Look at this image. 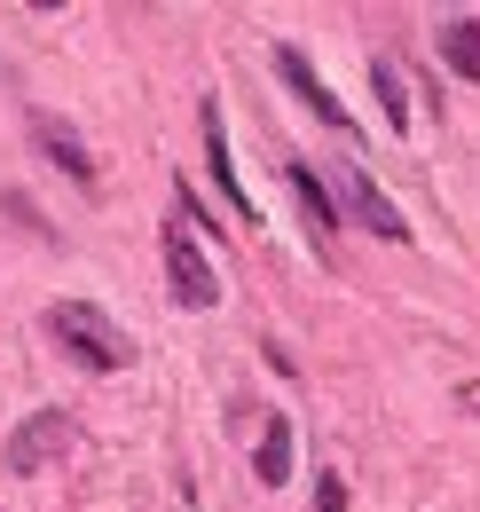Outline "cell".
I'll return each instance as SVG.
<instances>
[{
	"instance_id": "obj_1",
	"label": "cell",
	"mask_w": 480,
	"mask_h": 512,
	"mask_svg": "<svg viewBox=\"0 0 480 512\" xmlns=\"http://www.w3.org/2000/svg\"><path fill=\"white\" fill-rule=\"evenodd\" d=\"M48 339H56L71 363H87V371H126L134 363V339L103 308H87V300H56L48 308Z\"/></svg>"
},
{
	"instance_id": "obj_2",
	"label": "cell",
	"mask_w": 480,
	"mask_h": 512,
	"mask_svg": "<svg viewBox=\"0 0 480 512\" xmlns=\"http://www.w3.org/2000/svg\"><path fill=\"white\" fill-rule=\"evenodd\" d=\"M158 245H166V284H174L181 308H213L221 300V276H213V260L197 245V229H189V213H166V229H158Z\"/></svg>"
},
{
	"instance_id": "obj_3",
	"label": "cell",
	"mask_w": 480,
	"mask_h": 512,
	"mask_svg": "<svg viewBox=\"0 0 480 512\" xmlns=\"http://www.w3.org/2000/svg\"><path fill=\"white\" fill-rule=\"evenodd\" d=\"M71 449H79V426H71L63 410H32V418L8 434V473H24V481H32V473L63 465Z\"/></svg>"
},
{
	"instance_id": "obj_4",
	"label": "cell",
	"mask_w": 480,
	"mask_h": 512,
	"mask_svg": "<svg viewBox=\"0 0 480 512\" xmlns=\"http://www.w3.org/2000/svg\"><path fill=\"white\" fill-rule=\"evenodd\" d=\"M331 182H339V205L355 213V221H362V229H370V237H394V245L410 237V221L394 213V197L378 190V182H370L362 166H347V158H339V174H331Z\"/></svg>"
},
{
	"instance_id": "obj_5",
	"label": "cell",
	"mask_w": 480,
	"mask_h": 512,
	"mask_svg": "<svg viewBox=\"0 0 480 512\" xmlns=\"http://www.w3.org/2000/svg\"><path fill=\"white\" fill-rule=\"evenodd\" d=\"M32 142L56 158V166L71 174V182H79V190H95V150L79 142V127H71L63 111H32Z\"/></svg>"
},
{
	"instance_id": "obj_6",
	"label": "cell",
	"mask_w": 480,
	"mask_h": 512,
	"mask_svg": "<svg viewBox=\"0 0 480 512\" xmlns=\"http://www.w3.org/2000/svg\"><path fill=\"white\" fill-rule=\"evenodd\" d=\"M276 71H284V87H292V95H300V103H307V111H315V119H323L331 134H347V127H355V119H347V103H339V95H331V87L315 79V64H307L300 48H276Z\"/></svg>"
},
{
	"instance_id": "obj_7",
	"label": "cell",
	"mask_w": 480,
	"mask_h": 512,
	"mask_svg": "<svg viewBox=\"0 0 480 512\" xmlns=\"http://www.w3.org/2000/svg\"><path fill=\"white\" fill-rule=\"evenodd\" d=\"M197 134H205V166H213V182L229 190V205H237L244 221H252V205H244L237 190V158H229V134H221V103H197Z\"/></svg>"
},
{
	"instance_id": "obj_8",
	"label": "cell",
	"mask_w": 480,
	"mask_h": 512,
	"mask_svg": "<svg viewBox=\"0 0 480 512\" xmlns=\"http://www.w3.org/2000/svg\"><path fill=\"white\" fill-rule=\"evenodd\" d=\"M252 473H260L268 489H284V481H292V418H284V410H276V418L260 426V449H252Z\"/></svg>"
},
{
	"instance_id": "obj_9",
	"label": "cell",
	"mask_w": 480,
	"mask_h": 512,
	"mask_svg": "<svg viewBox=\"0 0 480 512\" xmlns=\"http://www.w3.org/2000/svg\"><path fill=\"white\" fill-rule=\"evenodd\" d=\"M441 56H449L457 79L480 87V16H449V24H441Z\"/></svg>"
},
{
	"instance_id": "obj_10",
	"label": "cell",
	"mask_w": 480,
	"mask_h": 512,
	"mask_svg": "<svg viewBox=\"0 0 480 512\" xmlns=\"http://www.w3.org/2000/svg\"><path fill=\"white\" fill-rule=\"evenodd\" d=\"M284 182H292V197H300V213H307V229H315V245H331V221H339V213H331V197H323V182L307 174L300 158L284 166Z\"/></svg>"
},
{
	"instance_id": "obj_11",
	"label": "cell",
	"mask_w": 480,
	"mask_h": 512,
	"mask_svg": "<svg viewBox=\"0 0 480 512\" xmlns=\"http://www.w3.org/2000/svg\"><path fill=\"white\" fill-rule=\"evenodd\" d=\"M370 87H378V111H386V127L410 134V87H402V64H394V56H378V64H370Z\"/></svg>"
},
{
	"instance_id": "obj_12",
	"label": "cell",
	"mask_w": 480,
	"mask_h": 512,
	"mask_svg": "<svg viewBox=\"0 0 480 512\" xmlns=\"http://www.w3.org/2000/svg\"><path fill=\"white\" fill-rule=\"evenodd\" d=\"M315 512H347V481H339V473L315 481Z\"/></svg>"
}]
</instances>
